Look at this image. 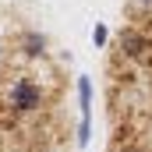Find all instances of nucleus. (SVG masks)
Masks as SVG:
<instances>
[{
    "mask_svg": "<svg viewBox=\"0 0 152 152\" xmlns=\"http://www.w3.org/2000/svg\"><path fill=\"white\" fill-rule=\"evenodd\" d=\"M88 138H92V120H78V149H85L88 145Z\"/></svg>",
    "mask_w": 152,
    "mask_h": 152,
    "instance_id": "39448f33",
    "label": "nucleus"
},
{
    "mask_svg": "<svg viewBox=\"0 0 152 152\" xmlns=\"http://www.w3.org/2000/svg\"><path fill=\"white\" fill-rule=\"evenodd\" d=\"M106 39H110L106 25H96V28H92V42H96V46H106Z\"/></svg>",
    "mask_w": 152,
    "mask_h": 152,
    "instance_id": "423d86ee",
    "label": "nucleus"
},
{
    "mask_svg": "<svg viewBox=\"0 0 152 152\" xmlns=\"http://www.w3.org/2000/svg\"><path fill=\"white\" fill-rule=\"evenodd\" d=\"M117 46H120V53H124L127 60H134V64H149L152 60V36H145L142 28H124V32L117 36Z\"/></svg>",
    "mask_w": 152,
    "mask_h": 152,
    "instance_id": "f03ea898",
    "label": "nucleus"
},
{
    "mask_svg": "<svg viewBox=\"0 0 152 152\" xmlns=\"http://www.w3.org/2000/svg\"><path fill=\"white\" fill-rule=\"evenodd\" d=\"M4 106L18 117H28V113H42L46 110V92L36 78L28 75H14L4 88Z\"/></svg>",
    "mask_w": 152,
    "mask_h": 152,
    "instance_id": "f257e3e1",
    "label": "nucleus"
},
{
    "mask_svg": "<svg viewBox=\"0 0 152 152\" xmlns=\"http://www.w3.org/2000/svg\"><path fill=\"white\" fill-rule=\"evenodd\" d=\"M124 152H138V149H124Z\"/></svg>",
    "mask_w": 152,
    "mask_h": 152,
    "instance_id": "1a4fd4ad",
    "label": "nucleus"
},
{
    "mask_svg": "<svg viewBox=\"0 0 152 152\" xmlns=\"http://www.w3.org/2000/svg\"><path fill=\"white\" fill-rule=\"evenodd\" d=\"M21 50H25L28 57H42V53H46V36H39V32H28V36L21 39Z\"/></svg>",
    "mask_w": 152,
    "mask_h": 152,
    "instance_id": "20e7f679",
    "label": "nucleus"
},
{
    "mask_svg": "<svg viewBox=\"0 0 152 152\" xmlns=\"http://www.w3.org/2000/svg\"><path fill=\"white\" fill-rule=\"evenodd\" d=\"M32 152H53V149H46V145H39V149H32Z\"/></svg>",
    "mask_w": 152,
    "mask_h": 152,
    "instance_id": "6e6552de",
    "label": "nucleus"
},
{
    "mask_svg": "<svg viewBox=\"0 0 152 152\" xmlns=\"http://www.w3.org/2000/svg\"><path fill=\"white\" fill-rule=\"evenodd\" d=\"M78 110H81V120H92V78L78 75Z\"/></svg>",
    "mask_w": 152,
    "mask_h": 152,
    "instance_id": "7ed1b4c3",
    "label": "nucleus"
},
{
    "mask_svg": "<svg viewBox=\"0 0 152 152\" xmlns=\"http://www.w3.org/2000/svg\"><path fill=\"white\" fill-rule=\"evenodd\" d=\"M138 7H142L145 14H152V0H138Z\"/></svg>",
    "mask_w": 152,
    "mask_h": 152,
    "instance_id": "0eeeda50",
    "label": "nucleus"
}]
</instances>
